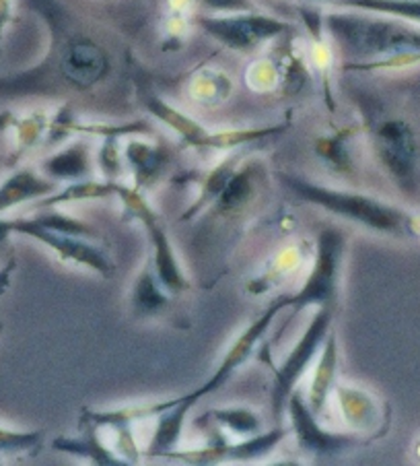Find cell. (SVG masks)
<instances>
[{
	"mask_svg": "<svg viewBox=\"0 0 420 466\" xmlns=\"http://www.w3.org/2000/svg\"><path fill=\"white\" fill-rule=\"evenodd\" d=\"M3 161H5V159H3V155H0V167H3Z\"/></svg>",
	"mask_w": 420,
	"mask_h": 466,
	"instance_id": "cell-37",
	"label": "cell"
},
{
	"mask_svg": "<svg viewBox=\"0 0 420 466\" xmlns=\"http://www.w3.org/2000/svg\"><path fill=\"white\" fill-rule=\"evenodd\" d=\"M291 430L286 427H272L270 431L255 433L250 438H241L239 441H215L202 450H190V452H171L165 458L182 461L185 464H219L227 461H255V458L268 456L280 441L289 436Z\"/></svg>",
	"mask_w": 420,
	"mask_h": 466,
	"instance_id": "cell-13",
	"label": "cell"
},
{
	"mask_svg": "<svg viewBox=\"0 0 420 466\" xmlns=\"http://www.w3.org/2000/svg\"><path fill=\"white\" fill-rule=\"evenodd\" d=\"M322 19L334 48L345 56V71H402L420 65L418 23L336 6L322 13Z\"/></svg>",
	"mask_w": 420,
	"mask_h": 466,
	"instance_id": "cell-1",
	"label": "cell"
},
{
	"mask_svg": "<svg viewBox=\"0 0 420 466\" xmlns=\"http://www.w3.org/2000/svg\"><path fill=\"white\" fill-rule=\"evenodd\" d=\"M31 221L42 225L45 229L52 231H62V233H70V236H81V238H97V233L93 231L91 225L83 223L79 219H73L65 213L54 211V208H45V213H37L31 217Z\"/></svg>",
	"mask_w": 420,
	"mask_h": 466,
	"instance_id": "cell-29",
	"label": "cell"
},
{
	"mask_svg": "<svg viewBox=\"0 0 420 466\" xmlns=\"http://www.w3.org/2000/svg\"><path fill=\"white\" fill-rule=\"evenodd\" d=\"M334 392L338 394L340 413L353 430H373L377 425L379 410L373 396L348 386H334Z\"/></svg>",
	"mask_w": 420,
	"mask_h": 466,
	"instance_id": "cell-23",
	"label": "cell"
},
{
	"mask_svg": "<svg viewBox=\"0 0 420 466\" xmlns=\"http://www.w3.org/2000/svg\"><path fill=\"white\" fill-rule=\"evenodd\" d=\"M3 329H5V324H3V322H0V332H3Z\"/></svg>",
	"mask_w": 420,
	"mask_h": 466,
	"instance_id": "cell-38",
	"label": "cell"
},
{
	"mask_svg": "<svg viewBox=\"0 0 420 466\" xmlns=\"http://www.w3.org/2000/svg\"><path fill=\"white\" fill-rule=\"evenodd\" d=\"M233 83L225 73L202 68L190 81V97L202 106H219L231 96Z\"/></svg>",
	"mask_w": 420,
	"mask_h": 466,
	"instance_id": "cell-25",
	"label": "cell"
},
{
	"mask_svg": "<svg viewBox=\"0 0 420 466\" xmlns=\"http://www.w3.org/2000/svg\"><path fill=\"white\" fill-rule=\"evenodd\" d=\"M11 236H15L13 219H5V215H0V248H3L5 244H9Z\"/></svg>",
	"mask_w": 420,
	"mask_h": 466,
	"instance_id": "cell-34",
	"label": "cell"
},
{
	"mask_svg": "<svg viewBox=\"0 0 420 466\" xmlns=\"http://www.w3.org/2000/svg\"><path fill=\"white\" fill-rule=\"evenodd\" d=\"M367 135L373 153L385 174L402 192L418 188L420 141L415 127L402 116L367 114Z\"/></svg>",
	"mask_w": 420,
	"mask_h": 466,
	"instance_id": "cell-4",
	"label": "cell"
},
{
	"mask_svg": "<svg viewBox=\"0 0 420 466\" xmlns=\"http://www.w3.org/2000/svg\"><path fill=\"white\" fill-rule=\"evenodd\" d=\"M280 184L293 197L307 205L324 208L325 213L342 217L350 223L363 225L365 229L394 238H416L420 236V217L406 211L398 205L371 197V194L340 190L332 186H322L297 174H278Z\"/></svg>",
	"mask_w": 420,
	"mask_h": 466,
	"instance_id": "cell-2",
	"label": "cell"
},
{
	"mask_svg": "<svg viewBox=\"0 0 420 466\" xmlns=\"http://www.w3.org/2000/svg\"><path fill=\"white\" fill-rule=\"evenodd\" d=\"M194 25L223 48L237 54H252L293 31L289 21L255 11L241 13H200L192 17Z\"/></svg>",
	"mask_w": 420,
	"mask_h": 466,
	"instance_id": "cell-6",
	"label": "cell"
},
{
	"mask_svg": "<svg viewBox=\"0 0 420 466\" xmlns=\"http://www.w3.org/2000/svg\"><path fill=\"white\" fill-rule=\"evenodd\" d=\"M169 301V291L159 283L153 268H143L132 289V308L135 312L151 316L161 312Z\"/></svg>",
	"mask_w": 420,
	"mask_h": 466,
	"instance_id": "cell-24",
	"label": "cell"
},
{
	"mask_svg": "<svg viewBox=\"0 0 420 466\" xmlns=\"http://www.w3.org/2000/svg\"><path fill=\"white\" fill-rule=\"evenodd\" d=\"M283 312V308L278 304V298L272 301V304L264 309V314L260 318H255V320L247 326V329L241 332V335L235 339V343L229 347V351L225 353L223 361L219 363V368L213 371V376H210L205 384L196 390H192L188 394H184L185 399H188L194 407L198 405L202 399H206L208 394H213L223 388L225 384L229 382L231 376L235 374V371L244 365L247 360H250L255 345L260 343V340L266 337V332L270 330L272 322H275V318Z\"/></svg>",
	"mask_w": 420,
	"mask_h": 466,
	"instance_id": "cell-12",
	"label": "cell"
},
{
	"mask_svg": "<svg viewBox=\"0 0 420 466\" xmlns=\"http://www.w3.org/2000/svg\"><path fill=\"white\" fill-rule=\"evenodd\" d=\"M143 106L155 120H159L163 127H167L174 135L180 138L182 147L196 151H229L239 149V147L252 145L262 138L272 135H280L286 130V124H276V127H262V128H229V130H213L206 128L205 124L192 118L175 106H171L167 99L153 91L143 93Z\"/></svg>",
	"mask_w": 420,
	"mask_h": 466,
	"instance_id": "cell-3",
	"label": "cell"
},
{
	"mask_svg": "<svg viewBox=\"0 0 420 466\" xmlns=\"http://www.w3.org/2000/svg\"><path fill=\"white\" fill-rule=\"evenodd\" d=\"M309 3H325V5H328V3H332V0H309Z\"/></svg>",
	"mask_w": 420,
	"mask_h": 466,
	"instance_id": "cell-36",
	"label": "cell"
},
{
	"mask_svg": "<svg viewBox=\"0 0 420 466\" xmlns=\"http://www.w3.org/2000/svg\"><path fill=\"white\" fill-rule=\"evenodd\" d=\"M112 71L110 50L97 37L70 27V15L62 25V62L58 93H87L107 79Z\"/></svg>",
	"mask_w": 420,
	"mask_h": 466,
	"instance_id": "cell-7",
	"label": "cell"
},
{
	"mask_svg": "<svg viewBox=\"0 0 420 466\" xmlns=\"http://www.w3.org/2000/svg\"><path fill=\"white\" fill-rule=\"evenodd\" d=\"M58 190V182L50 180L40 169L17 167L0 180V215L21 205L37 203Z\"/></svg>",
	"mask_w": 420,
	"mask_h": 466,
	"instance_id": "cell-14",
	"label": "cell"
},
{
	"mask_svg": "<svg viewBox=\"0 0 420 466\" xmlns=\"http://www.w3.org/2000/svg\"><path fill=\"white\" fill-rule=\"evenodd\" d=\"M124 166L130 169L132 177H135V186L143 190V186L153 182L155 177L161 174L163 166H165V155L157 145H153L145 138L130 137L122 149Z\"/></svg>",
	"mask_w": 420,
	"mask_h": 466,
	"instance_id": "cell-18",
	"label": "cell"
},
{
	"mask_svg": "<svg viewBox=\"0 0 420 466\" xmlns=\"http://www.w3.org/2000/svg\"><path fill=\"white\" fill-rule=\"evenodd\" d=\"M97 166L107 182H120L124 172V157L122 149L118 147V137H105L104 145L97 153Z\"/></svg>",
	"mask_w": 420,
	"mask_h": 466,
	"instance_id": "cell-30",
	"label": "cell"
},
{
	"mask_svg": "<svg viewBox=\"0 0 420 466\" xmlns=\"http://www.w3.org/2000/svg\"><path fill=\"white\" fill-rule=\"evenodd\" d=\"M328 6L390 15V17L406 19L420 25V0H332Z\"/></svg>",
	"mask_w": 420,
	"mask_h": 466,
	"instance_id": "cell-26",
	"label": "cell"
},
{
	"mask_svg": "<svg viewBox=\"0 0 420 466\" xmlns=\"http://www.w3.org/2000/svg\"><path fill=\"white\" fill-rule=\"evenodd\" d=\"M244 163V161H241ZM235 167V172L229 176V180L219 192V197L215 198L213 213L227 217L237 213L241 207H245L254 198V180H255V167L252 163H245V166Z\"/></svg>",
	"mask_w": 420,
	"mask_h": 466,
	"instance_id": "cell-21",
	"label": "cell"
},
{
	"mask_svg": "<svg viewBox=\"0 0 420 466\" xmlns=\"http://www.w3.org/2000/svg\"><path fill=\"white\" fill-rule=\"evenodd\" d=\"M13 231L44 244L48 250L58 256L60 262L89 268L101 277H110L115 270V264L110 256L101 250L95 242H89V238L45 229L42 225L31 221V217L13 219Z\"/></svg>",
	"mask_w": 420,
	"mask_h": 466,
	"instance_id": "cell-10",
	"label": "cell"
},
{
	"mask_svg": "<svg viewBox=\"0 0 420 466\" xmlns=\"http://www.w3.org/2000/svg\"><path fill=\"white\" fill-rule=\"evenodd\" d=\"M50 127V116L45 112H29L25 116H0V128L9 130L15 141V153L11 155L13 166L23 155L45 138Z\"/></svg>",
	"mask_w": 420,
	"mask_h": 466,
	"instance_id": "cell-19",
	"label": "cell"
},
{
	"mask_svg": "<svg viewBox=\"0 0 420 466\" xmlns=\"http://www.w3.org/2000/svg\"><path fill=\"white\" fill-rule=\"evenodd\" d=\"M15 268V264L11 262L9 267L0 270V295H3L6 291V287H9V281H11V270Z\"/></svg>",
	"mask_w": 420,
	"mask_h": 466,
	"instance_id": "cell-35",
	"label": "cell"
},
{
	"mask_svg": "<svg viewBox=\"0 0 420 466\" xmlns=\"http://www.w3.org/2000/svg\"><path fill=\"white\" fill-rule=\"evenodd\" d=\"M44 446V431L31 430H11L0 425V456H19L35 454Z\"/></svg>",
	"mask_w": 420,
	"mask_h": 466,
	"instance_id": "cell-28",
	"label": "cell"
},
{
	"mask_svg": "<svg viewBox=\"0 0 420 466\" xmlns=\"http://www.w3.org/2000/svg\"><path fill=\"white\" fill-rule=\"evenodd\" d=\"M336 370H338V337L336 332L330 330L328 337L324 340V347L320 349L315 360L314 376L307 386L305 399L309 407L314 409L315 415H322L328 399L336 386Z\"/></svg>",
	"mask_w": 420,
	"mask_h": 466,
	"instance_id": "cell-16",
	"label": "cell"
},
{
	"mask_svg": "<svg viewBox=\"0 0 420 466\" xmlns=\"http://www.w3.org/2000/svg\"><path fill=\"white\" fill-rule=\"evenodd\" d=\"M205 13H241V11H255L254 0H194Z\"/></svg>",
	"mask_w": 420,
	"mask_h": 466,
	"instance_id": "cell-32",
	"label": "cell"
},
{
	"mask_svg": "<svg viewBox=\"0 0 420 466\" xmlns=\"http://www.w3.org/2000/svg\"><path fill=\"white\" fill-rule=\"evenodd\" d=\"M213 419L223 430L237 438H250L260 433L262 419L254 413L252 409L245 407H229V409H215Z\"/></svg>",
	"mask_w": 420,
	"mask_h": 466,
	"instance_id": "cell-27",
	"label": "cell"
},
{
	"mask_svg": "<svg viewBox=\"0 0 420 466\" xmlns=\"http://www.w3.org/2000/svg\"><path fill=\"white\" fill-rule=\"evenodd\" d=\"M118 192V182L107 180H93V177H85V180L68 182L65 188L56 190L50 197L37 200V208H58L62 205L73 203H85V200H107L115 198Z\"/></svg>",
	"mask_w": 420,
	"mask_h": 466,
	"instance_id": "cell-20",
	"label": "cell"
},
{
	"mask_svg": "<svg viewBox=\"0 0 420 466\" xmlns=\"http://www.w3.org/2000/svg\"><path fill=\"white\" fill-rule=\"evenodd\" d=\"M40 172L48 176L50 180L60 182H76L93 176V153L91 145L83 138L60 147L40 163Z\"/></svg>",
	"mask_w": 420,
	"mask_h": 466,
	"instance_id": "cell-15",
	"label": "cell"
},
{
	"mask_svg": "<svg viewBox=\"0 0 420 466\" xmlns=\"http://www.w3.org/2000/svg\"><path fill=\"white\" fill-rule=\"evenodd\" d=\"M15 17V0H0V56H3L5 34Z\"/></svg>",
	"mask_w": 420,
	"mask_h": 466,
	"instance_id": "cell-33",
	"label": "cell"
},
{
	"mask_svg": "<svg viewBox=\"0 0 420 466\" xmlns=\"http://www.w3.org/2000/svg\"><path fill=\"white\" fill-rule=\"evenodd\" d=\"M192 407V402L182 394L175 396L174 405L157 415V425H155L149 446L145 450L146 458H165L167 454L175 452Z\"/></svg>",
	"mask_w": 420,
	"mask_h": 466,
	"instance_id": "cell-17",
	"label": "cell"
},
{
	"mask_svg": "<svg viewBox=\"0 0 420 466\" xmlns=\"http://www.w3.org/2000/svg\"><path fill=\"white\" fill-rule=\"evenodd\" d=\"M286 410H289L291 419V433L297 440L299 448L311 456L332 458L346 452L355 444H361V438L355 436V433H334L322 427L320 419H317L320 415L314 413L305 394L299 392L297 388L286 400Z\"/></svg>",
	"mask_w": 420,
	"mask_h": 466,
	"instance_id": "cell-11",
	"label": "cell"
},
{
	"mask_svg": "<svg viewBox=\"0 0 420 466\" xmlns=\"http://www.w3.org/2000/svg\"><path fill=\"white\" fill-rule=\"evenodd\" d=\"M334 308H317V312L311 318L307 329L303 330L293 351L285 357V361L275 368V380H272L270 407L276 419L283 417L291 392L297 388L301 378L307 374V370L315 363L317 353L324 347V340L332 330Z\"/></svg>",
	"mask_w": 420,
	"mask_h": 466,
	"instance_id": "cell-9",
	"label": "cell"
},
{
	"mask_svg": "<svg viewBox=\"0 0 420 466\" xmlns=\"http://www.w3.org/2000/svg\"><path fill=\"white\" fill-rule=\"evenodd\" d=\"M52 448L58 450V452H65V454L89 458L93 464H101V466L128 464L122 456L112 452L110 448H105V444H101V440L97 438L95 427L93 425H85L83 436H79V438H56L52 441Z\"/></svg>",
	"mask_w": 420,
	"mask_h": 466,
	"instance_id": "cell-22",
	"label": "cell"
},
{
	"mask_svg": "<svg viewBox=\"0 0 420 466\" xmlns=\"http://www.w3.org/2000/svg\"><path fill=\"white\" fill-rule=\"evenodd\" d=\"M247 83H250V87L258 89V91H266V89L276 87L278 65L272 60L255 62V65L250 66V71H247Z\"/></svg>",
	"mask_w": 420,
	"mask_h": 466,
	"instance_id": "cell-31",
	"label": "cell"
},
{
	"mask_svg": "<svg viewBox=\"0 0 420 466\" xmlns=\"http://www.w3.org/2000/svg\"><path fill=\"white\" fill-rule=\"evenodd\" d=\"M115 198H120L128 219L138 221L145 228L146 236H149L153 250V270L155 275H157L159 283L165 287L169 295L182 293L185 287H188V279L184 275L182 264L177 260L174 244H171V238L165 225L161 221L159 213L155 211L149 200L145 198V194L140 192L136 186L118 182Z\"/></svg>",
	"mask_w": 420,
	"mask_h": 466,
	"instance_id": "cell-8",
	"label": "cell"
},
{
	"mask_svg": "<svg viewBox=\"0 0 420 466\" xmlns=\"http://www.w3.org/2000/svg\"><path fill=\"white\" fill-rule=\"evenodd\" d=\"M346 252V236L338 228H324L315 238V256L309 275L295 293L278 295L283 309L299 314L309 306L334 308L338 301L342 262Z\"/></svg>",
	"mask_w": 420,
	"mask_h": 466,
	"instance_id": "cell-5",
	"label": "cell"
}]
</instances>
